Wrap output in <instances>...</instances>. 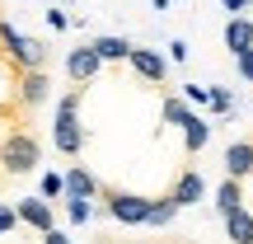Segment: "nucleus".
<instances>
[{
  "label": "nucleus",
  "instance_id": "f257e3e1",
  "mask_svg": "<svg viewBox=\"0 0 253 244\" xmlns=\"http://www.w3.org/2000/svg\"><path fill=\"white\" fill-rule=\"evenodd\" d=\"M80 99H84V85H75V90H66L61 99H56V122H52V146L66 155V160H75V155L84 150V122H80Z\"/></svg>",
  "mask_w": 253,
  "mask_h": 244
},
{
  "label": "nucleus",
  "instance_id": "f03ea898",
  "mask_svg": "<svg viewBox=\"0 0 253 244\" xmlns=\"http://www.w3.org/2000/svg\"><path fill=\"white\" fill-rule=\"evenodd\" d=\"M42 169V141H38L33 127H24V132H9L5 141H0V174L5 179H28V174Z\"/></svg>",
  "mask_w": 253,
  "mask_h": 244
},
{
  "label": "nucleus",
  "instance_id": "7ed1b4c3",
  "mask_svg": "<svg viewBox=\"0 0 253 244\" xmlns=\"http://www.w3.org/2000/svg\"><path fill=\"white\" fill-rule=\"evenodd\" d=\"M94 216H113L118 226L136 230L150 216V197H141V193H131V188H118V183H99V207H94Z\"/></svg>",
  "mask_w": 253,
  "mask_h": 244
},
{
  "label": "nucleus",
  "instance_id": "20e7f679",
  "mask_svg": "<svg viewBox=\"0 0 253 244\" xmlns=\"http://www.w3.org/2000/svg\"><path fill=\"white\" fill-rule=\"evenodd\" d=\"M99 71H103V61H99V52H94L89 43L66 52V75H71V85H84V90H89V85L99 80Z\"/></svg>",
  "mask_w": 253,
  "mask_h": 244
},
{
  "label": "nucleus",
  "instance_id": "39448f33",
  "mask_svg": "<svg viewBox=\"0 0 253 244\" xmlns=\"http://www.w3.org/2000/svg\"><path fill=\"white\" fill-rule=\"evenodd\" d=\"M169 197H173V207H197L202 197H207V179H202V169L197 164H188V169H178V179L169 183Z\"/></svg>",
  "mask_w": 253,
  "mask_h": 244
},
{
  "label": "nucleus",
  "instance_id": "423d86ee",
  "mask_svg": "<svg viewBox=\"0 0 253 244\" xmlns=\"http://www.w3.org/2000/svg\"><path fill=\"white\" fill-rule=\"evenodd\" d=\"M126 66H131L141 80L150 85H169V61H164L155 47H131V56H126Z\"/></svg>",
  "mask_w": 253,
  "mask_h": 244
},
{
  "label": "nucleus",
  "instance_id": "0eeeda50",
  "mask_svg": "<svg viewBox=\"0 0 253 244\" xmlns=\"http://www.w3.org/2000/svg\"><path fill=\"white\" fill-rule=\"evenodd\" d=\"M14 211H19V226H33L38 235L56 226V211H52V202H47L42 193H38V197H19V202H14Z\"/></svg>",
  "mask_w": 253,
  "mask_h": 244
},
{
  "label": "nucleus",
  "instance_id": "6e6552de",
  "mask_svg": "<svg viewBox=\"0 0 253 244\" xmlns=\"http://www.w3.org/2000/svg\"><path fill=\"white\" fill-rule=\"evenodd\" d=\"M19 99L38 113L47 99H52V75H47V71H24V75H19Z\"/></svg>",
  "mask_w": 253,
  "mask_h": 244
},
{
  "label": "nucleus",
  "instance_id": "1a4fd4ad",
  "mask_svg": "<svg viewBox=\"0 0 253 244\" xmlns=\"http://www.w3.org/2000/svg\"><path fill=\"white\" fill-rule=\"evenodd\" d=\"M220 43H225L230 56L253 52V19H249V14H230V24H225V33H220Z\"/></svg>",
  "mask_w": 253,
  "mask_h": 244
},
{
  "label": "nucleus",
  "instance_id": "9d476101",
  "mask_svg": "<svg viewBox=\"0 0 253 244\" xmlns=\"http://www.w3.org/2000/svg\"><path fill=\"white\" fill-rule=\"evenodd\" d=\"M61 183H66V197H84V202L99 197V174L84 169V164H71V169L61 174Z\"/></svg>",
  "mask_w": 253,
  "mask_h": 244
},
{
  "label": "nucleus",
  "instance_id": "9b49d317",
  "mask_svg": "<svg viewBox=\"0 0 253 244\" xmlns=\"http://www.w3.org/2000/svg\"><path fill=\"white\" fill-rule=\"evenodd\" d=\"M225 179H253V141L225 146Z\"/></svg>",
  "mask_w": 253,
  "mask_h": 244
},
{
  "label": "nucleus",
  "instance_id": "f8f14e48",
  "mask_svg": "<svg viewBox=\"0 0 253 244\" xmlns=\"http://www.w3.org/2000/svg\"><path fill=\"white\" fill-rule=\"evenodd\" d=\"M89 47L99 52V61H103V66H118V61H126V56H131V47H136V43H126V38H118V33H99Z\"/></svg>",
  "mask_w": 253,
  "mask_h": 244
},
{
  "label": "nucleus",
  "instance_id": "ddd939ff",
  "mask_svg": "<svg viewBox=\"0 0 253 244\" xmlns=\"http://www.w3.org/2000/svg\"><path fill=\"white\" fill-rule=\"evenodd\" d=\"M220 226H225V240H230V244H253V211H249V207L220 216Z\"/></svg>",
  "mask_w": 253,
  "mask_h": 244
},
{
  "label": "nucleus",
  "instance_id": "4468645a",
  "mask_svg": "<svg viewBox=\"0 0 253 244\" xmlns=\"http://www.w3.org/2000/svg\"><path fill=\"white\" fill-rule=\"evenodd\" d=\"M239 207H244V179H220L216 211H220V216H230V211H239Z\"/></svg>",
  "mask_w": 253,
  "mask_h": 244
},
{
  "label": "nucleus",
  "instance_id": "2eb2a0df",
  "mask_svg": "<svg viewBox=\"0 0 253 244\" xmlns=\"http://www.w3.org/2000/svg\"><path fill=\"white\" fill-rule=\"evenodd\" d=\"M160 118L169 122V127H178V132H183V127H188L192 118H197V108H188V103H183L178 94H164V103H160Z\"/></svg>",
  "mask_w": 253,
  "mask_h": 244
},
{
  "label": "nucleus",
  "instance_id": "dca6fc26",
  "mask_svg": "<svg viewBox=\"0 0 253 244\" xmlns=\"http://www.w3.org/2000/svg\"><path fill=\"white\" fill-rule=\"evenodd\" d=\"M207 141H211V122L197 113V118L183 127V150H188V155H202V150H207Z\"/></svg>",
  "mask_w": 253,
  "mask_h": 244
},
{
  "label": "nucleus",
  "instance_id": "f3484780",
  "mask_svg": "<svg viewBox=\"0 0 253 244\" xmlns=\"http://www.w3.org/2000/svg\"><path fill=\"white\" fill-rule=\"evenodd\" d=\"M173 216H178V207H173V197H169V193H160V197H150V216H145V226L164 230V226H173Z\"/></svg>",
  "mask_w": 253,
  "mask_h": 244
},
{
  "label": "nucleus",
  "instance_id": "a211bd4d",
  "mask_svg": "<svg viewBox=\"0 0 253 244\" xmlns=\"http://www.w3.org/2000/svg\"><path fill=\"white\" fill-rule=\"evenodd\" d=\"M61 211H66V221H71V226L94 221V202H84V197H61Z\"/></svg>",
  "mask_w": 253,
  "mask_h": 244
},
{
  "label": "nucleus",
  "instance_id": "6ab92c4d",
  "mask_svg": "<svg viewBox=\"0 0 253 244\" xmlns=\"http://www.w3.org/2000/svg\"><path fill=\"white\" fill-rule=\"evenodd\" d=\"M207 94H211V108H216V113H220V118H225V113H235V94H230V90H225V85H211V90H207Z\"/></svg>",
  "mask_w": 253,
  "mask_h": 244
},
{
  "label": "nucleus",
  "instance_id": "aec40b11",
  "mask_svg": "<svg viewBox=\"0 0 253 244\" xmlns=\"http://www.w3.org/2000/svg\"><path fill=\"white\" fill-rule=\"evenodd\" d=\"M42 197H47V202H52V197H66V183H61V174H52V169L42 174Z\"/></svg>",
  "mask_w": 253,
  "mask_h": 244
},
{
  "label": "nucleus",
  "instance_id": "412c9836",
  "mask_svg": "<svg viewBox=\"0 0 253 244\" xmlns=\"http://www.w3.org/2000/svg\"><path fill=\"white\" fill-rule=\"evenodd\" d=\"M14 230H19V211L9 202H0V235H14Z\"/></svg>",
  "mask_w": 253,
  "mask_h": 244
},
{
  "label": "nucleus",
  "instance_id": "4be33fe9",
  "mask_svg": "<svg viewBox=\"0 0 253 244\" xmlns=\"http://www.w3.org/2000/svg\"><path fill=\"white\" fill-rule=\"evenodd\" d=\"M47 28H56V33H66V28H71V19H66V9H47Z\"/></svg>",
  "mask_w": 253,
  "mask_h": 244
},
{
  "label": "nucleus",
  "instance_id": "5701e85b",
  "mask_svg": "<svg viewBox=\"0 0 253 244\" xmlns=\"http://www.w3.org/2000/svg\"><path fill=\"white\" fill-rule=\"evenodd\" d=\"M235 66H239V75L253 85V52H239V56H235Z\"/></svg>",
  "mask_w": 253,
  "mask_h": 244
},
{
  "label": "nucleus",
  "instance_id": "b1692460",
  "mask_svg": "<svg viewBox=\"0 0 253 244\" xmlns=\"http://www.w3.org/2000/svg\"><path fill=\"white\" fill-rule=\"evenodd\" d=\"M169 61H188V43H183V38H173V43H169Z\"/></svg>",
  "mask_w": 253,
  "mask_h": 244
},
{
  "label": "nucleus",
  "instance_id": "393cba45",
  "mask_svg": "<svg viewBox=\"0 0 253 244\" xmlns=\"http://www.w3.org/2000/svg\"><path fill=\"white\" fill-rule=\"evenodd\" d=\"M42 244H71V235L61 226H52V230H42Z\"/></svg>",
  "mask_w": 253,
  "mask_h": 244
},
{
  "label": "nucleus",
  "instance_id": "a878e982",
  "mask_svg": "<svg viewBox=\"0 0 253 244\" xmlns=\"http://www.w3.org/2000/svg\"><path fill=\"white\" fill-rule=\"evenodd\" d=\"M183 94H188V99H192V103H211V94H207V90H202V85H183Z\"/></svg>",
  "mask_w": 253,
  "mask_h": 244
},
{
  "label": "nucleus",
  "instance_id": "bb28decb",
  "mask_svg": "<svg viewBox=\"0 0 253 244\" xmlns=\"http://www.w3.org/2000/svg\"><path fill=\"white\" fill-rule=\"evenodd\" d=\"M220 5H225L230 14H244V9H253V0H220Z\"/></svg>",
  "mask_w": 253,
  "mask_h": 244
},
{
  "label": "nucleus",
  "instance_id": "cd10ccee",
  "mask_svg": "<svg viewBox=\"0 0 253 244\" xmlns=\"http://www.w3.org/2000/svg\"><path fill=\"white\" fill-rule=\"evenodd\" d=\"M94 244H136V240H118V235H94Z\"/></svg>",
  "mask_w": 253,
  "mask_h": 244
},
{
  "label": "nucleus",
  "instance_id": "c85d7f7f",
  "mask_svg": "<svg viewBox=\"0 0 253 244\" xmlns=\"http://www.w3.org/2000/svg\"><path fill=\"white\" fill-rule=\"evenodd\" d=\"M160 244H192V240H178V235H169V240H160Z\"/></svg>",
  "mask_w": 253,
  "mask_h": 244
}]
</instances>
